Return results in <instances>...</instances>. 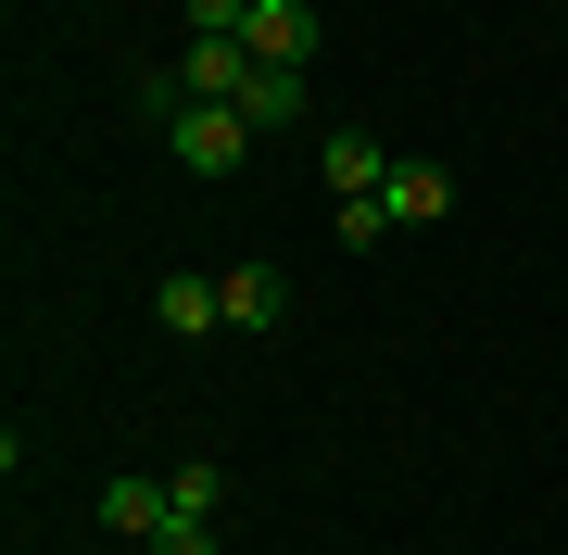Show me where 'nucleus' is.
<instances>
[{"label": "nucleus", "mask_w": 568, "mask_h": 555, "mask_svg": "<svg viewBox=\"0 0 568 555\" xmlns=\"http://www.w3.org/2000/svg\"><path fill=\"white\" fill-rule=\"evenodd\" d=\"M253 140H265V126H253L241 102H190L178 126H164V152H178L190 177H241V152H253Z\"/></svg>", "instance_id": "nucleus-1"}, {"label": "nucleus", "mask_w": 568, "mask_h": 555, "mask_svg": "<svg viewBox=\"0 0 568 555\" xmlns=\"http://www.w3.org/2000/svg\"><path fill=\"white\" fill-rule=\"evenodd\" d=\"M164 76H178L190 102H241V89H253V51H241V39H190Z\"/></svg>", "instance_id": "nucleus-4"}, {"label": "nucleus", "mask_w": 568, "mask_h": 555, "mask_svg": "<svg viewBox=\"0 0 568 555\" xmlns=\"http://www.w3.org/2000/svg\"><path fill=\"white\" fill-rule=\"evenodd\" d=\"M316 39H328L316 0H253V25H241V51H253V63H291V76L316 63Z\"/></svg>", "instance_id": "nucleus-2"}, {"label": "nucleus", "mask_w": 568, "mask_h": 555, "mask_svg": "<svg viewBox=\"0 0 568 555\" xmlns=\"http://www.w3.org/2000/svg\"><path fill=\"white\" fill-rule=\"evenodd\" d=\"M316 177H328V203H354V189H379V177H392V152H379V126H328V152H316Z\"/></svg>", "instance_id": "nucleus-5"}, {"label": "nucleus", "mask_w": 568, "mask_h": 555, "mask_svg": "<svg viewBox=\"0 0 568 555\" xmlns=\"http://www.w3.org/2000/svg\"><path fill=\"white\" fill-rule=\"evenodd\" d=\"M178 13H190V39H241V25H253V0H178Z\"/></svg>", "instance_id": "nucleus-12"}, {"label": "nucleus", "mask_w": 568, "mask_h": 555, "mask_svg": "<svg viewBox=\"0 0 568 555\" xmlns=\"http://www.w3.org/2000/svg\"><path fill=\"white\" fill-rule=\"evenodd\" d=\"M164 505H178V517H227V467H215V454L164 467Z\"/></svg>", "instance_id": "nucleus-10"}, {"label": "nucleus", "mask_w": 568, "mask_h": 555, "mask_svg": "<svg viewBox=\"0 0 568 555\" xmlns=\"http://www.w3.org/2000/svg\"><path fill=\"white\" fill-rule=\"evenodd\" d=\"M241 114H253V126H304V76H291V63H253Z\"/></svg>", "instance_id": "nucleus-9"}, {"label": "nucleus", "mask_w": 568, "mask_h": 555, "mask_svg": "<svg viewBox=\"0 0 568 555\" xmlns=\"http://www.w3.org/2000/svg\"><path fill=\"white\" fill-rule=\"evenodd\" d=\"M291 316V278L278 266H227V329H278Z\"/></svg>", "instance_id": "nucleus-7"}, {"label": "nucleus", "mask_w": 568, "mask_h": 555, "mask_svg": "<svg viewBox=\"0 0 568 555\" xmlns=\"http://www.w3.org/2000/svg\"><path fill=\"white\" fill-rule=\"evenodd\" d=\"M379 203H392V227H443V215H455V177L429 165V152H392V177H379Z\"/></svg>", "instance_id": "nucleus-3"}, {"label": "nucleus", "mask_w": 568, "mask_h": 555, "mask_svg": "<svg viewBox=\"0 0 568 555\" xmlns=\"http://www.w3.org/2000/svg\"><path fill=\"white\" fill-rule=\"evenodd\" d=\"M328 227H342L354 253H379V240H392V203H379V189H354V203H328Z\"/></svg>", "instance_id": "nucleus-11"}, {"label": "nucleus", "mask_w": 568, "mask_h": 555, "mask_svg": "<svg viewBox=\"0 0 568 555\" xmlns=\"http://www.w3.org/2000/svg\"><path fill=\"white\" fill-rule=\"evenodd\" d=\"M152 316L178 341H203V329H227V278H152Z\"/></svg>", "instance_id": "nucleus-6"}, {"label": "nucleus", "mask_w": 568, "mask_h": 555, "mask_svg": "<svg viewBox=\"0 0 568 555\" xmlns=\"http://www.w3.org/2000/svg\"><path fill=\"white\" fill-rule=\"evenodd\" d=\"M152 555H227V543H215V517H164V531H152Z\"/></svg>", "instance_id": "nucleus-13"}, {"label": "nucleus", "mask_w": 568, "mask_h": 555, "mask_svg": "<svg viewBox=\"0 0 568 555\" xmlns=\"http://www.w3.org/2000/svg\"><path fill=\"white\" fill-rule=\"evenodd\" d=\"M164 517H178V505H164V480H114V493H102V531H126V543H152Z\"/></svg>", "instance_id": "nucleus-8"}]
</instances>
